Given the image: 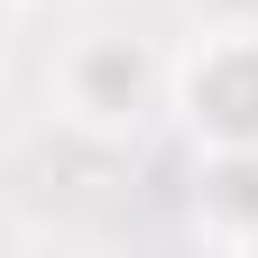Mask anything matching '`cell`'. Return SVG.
I'll return each mask as SVG.
<instances>
[{
  "mask_svg": "<svg viewBox=\"0 0 258 258\" xmlns=\"http://www.w3.org/2000/svg\"><path fill=\"white\" fill-rule=\"evenodd\" d=\"M175 111L203 148H258V28H212L184 55Z\"/></svg>",
  "mask_w": 258,
  "mask_h": 258,
  "instance_id": "obj_1",
  "label": "cell"
},
{
  "mask_svg": "<svg viewBox=\"0 0 258 258\" xmlns=\"http://www.w3.org/2000/svg\"><path fill=\"white\" fill-rule=\"evenodd\" d=\"M64 111L83 129H129L148 102H157V55L139 37H120V28H92V37L64 55Z\"/></svg>",
  "mask_w": 258,
  "mask_h": 258,
  "instance_id": "obj_2",
  "label": "cell"
},
{
  "mask_svg": "<svg viewBox=\"0 0 258 258\" xmlns=\"http://www.w3.org/2000/svg\"><path fill=\"white\" fill-rule=\"evenodd\" d=\"M194 212H203V231H221V240H258V148H212Z\"/></svg>",
  "mask_w": 258,
  "mask_h": 258,
  "instance_id": "obj_3",
  "label": "cell"
},
{
  "mask_svg": "<svg viewBox=\"0 0 258 258\" xmlns=\"http://www.w3.org/2000/svg\"><path fill=\"white\" fill-rule=\"evenodd\" d=\"M0 28H10V0H0Z\"/></svg>",
  "mask_w": 258,
  "mask_h": 258,
  "instance_id": "obj_4",
  "label": "cell"
}]
</instances>
